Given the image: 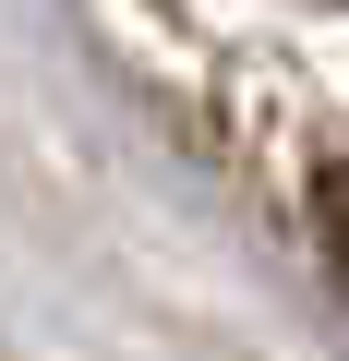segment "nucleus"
Wrapping results in <instances>:
<instances>
[{
  "mask_svg": "<svg viewBox=\"0 0 349 361\" xmlns=\"http://www.w3.org/2000/svg\"><path fill=\"white\" fill-rule=\"evenodd\" d=\"M313 217H325V253H337V277H349V145H337L325 180H313Z\"/></svg>",
  "mask_w": 349,
  "mask_h": 361,
  "instance_id": "1",
  "label": "nucleus"
}]
</instances>
